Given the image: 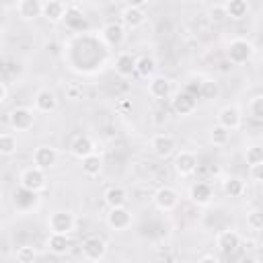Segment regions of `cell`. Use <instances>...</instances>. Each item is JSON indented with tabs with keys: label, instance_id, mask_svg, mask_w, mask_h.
Returning a JSON list of instances; mask_svg holds the SVG:
<instances>
[{
	"label": "cell",
	"instance_id": "6da1fadb",
	"mask_svg": "<svg viewBox=\"0 0 263 263\" xmlns=\"http://www.w3.org/2000/svg\"><path fill=\"white\" fill-rule=\"evenodd\" d=\"M253 55H255V45H253L249 39H245V37L232 39V41L228 43V47H226V58H228L234 66H242V64L251 62Z\"/></svg>",
	"mask_w": 263,
	"mask_h": 263
},
{
	"label": "cell",
	"instance_id": "7a4b0ae2",
	"mask_svg": "<svg viewBox=\"0 0 263 263\" xmlns=\"http://www.w3.org/2000/svg\"><path fill=\"white\" fill-rule=\"evenodd\" d=\"M47 230L60 234H72L76 230V216L68 210H55L47 216Z\"/></svg>",
	"mask_w": 263,
	"mask_h": 263
},
{
	"label": "cell",
	"instance_id": "3957f363",
	"mask_svg": "<svg viewBox=\"0 0 263 263\" xmlns=\"http://www.w3.org/2000/svg\"><path fill=\"white\" fill-rule=\"evenodd\" d=\"M45 173L47 171H43V168H39L35 164L33 166H27L18 175V185L25 187V189H31V191L39 193V191H43L47 187V175Z\"/></svg>",
	"mask_w": 263,
	"mask_h": 263
},
{
	"label": "cell",
	"instance_id": "277c9868",
	"mask_svg": "<svg viewBox=\"0 0 263 263\" xmlns=\"http://www.w3.org/2000/svg\"><path fill=\"white\" fill-rule=\"evenodd\" d=\"M107 240L103 238V236H99V234H90V236H86L84 240H82V245H80V251H82V257L86 259V261H92V263H97V261H103L105 257H107Z\"/></svg>",
	"mask_w": 263,
	"mask_h": 263
},
{
	"label": "cell",
	"instance_id": "5b68a950",
	"mask_svg": "<svg viewBox=\"0 0 263 263\" xmlns=\"http://www.w3.org/2000/svg\"><path fill=\"white\" fill-rule=\"evenodd\" d=\"M101 41L107 45V47H111V49H117V47H121L123 43H125V39H127V33H125V25L123 23H115V21H111V23H105L103 27H101Z\"/></svg>",
	"mask_w": 263,
	"mask_h": 263
},
{
	"label": "cell",
	"instance_id": "8992f818",
	"mask_svg": "<svg viewBox=\"0 0 263 263\" xmlns=\"http://www.w3.org/2000/svg\"><path fill=\"white\" fill-rule=\"evenodd\" d=\"M35 109L31 107H14L8 113V125L12 132H29L35 125Z\"/></svg>",
	"mask_w": 263,
	"mask_h": 263
},
{
	"label": "cell",
	"instance_id": "52a82bcc",
	"mask_svg": "<svg viewBox=\"0 0 263 263\" xmlns=\"http://www.w3.org/2000/svg\"><path fill=\"white\" fill-rule=\"evenodd\" d=\"M181 197H179V191L175 187H168V185H162L154 191L152 195V203L156 210L160 212H173L177 205H179Z\"/></svg>",
	"mask_w": 263,
	"mask_h": 263
},
{
	"label": "cell",
	"instance_id": "ba28073f",
	"mask_svg": "<svg viewBox=\"0 0 263 263\" xmlns=\"http://www.w3.org/2000/svg\"><path fill=\"white\" fill-rule=\"evenodd\" d=\"M240 242H242V238L236 230L226 228V230H220L216 234V249H218L220 255H226V257L234 255L240 249Z\"/></svg>",
	"mask_w": 263,
	"mask_h": 263
},
{
	"label": "cell",
	"instance_id": "9c48e42d",
	"mask_svg": "<svg viewBox=\"0 0 263 263\" xmlns=\"http://www.w3.org/2000/svg\"><path fill=\"white\" fill-rule=\"evenodd\" d=\"M197 154L193 150H179L173 160V168L179 177H191L197 171Z\"/></svg>",
	"mask_w": 263,
	"mask_h": 263
},
{
	"label": "cell",
	"instance_id": "30bf717a",
	"mask_svg": "<svg viewBox=\"0 0 263 263\" xmlns=\"http://www.w3.org/2000/svg\"><path fill=\"white\" fill-rule=\"evenodd\" d=\"M132 224H134V214H132V210H127L125 205L109 208V212H107V226H109L111 230L123 232V230H127Z\"/></svg>",
	"mask_w": 263,
	"mask_h": 263
},
{
	"label": "cell",
	"instance_id": "8fae6325",
	"mask_svg": "<svg viewBox=\"0 0 263 263\" xmlns=\"http://www.w3.org/2000/svg\"><path fill=\"white\" fill-rule=\"evenodd\" d=\"M150 150H152V154L156 156V158H168V156H173L175 154V150H177V140H175V136H171V134H156V136H152V140H150Z\"/></svg>",
	"mask_w": 263,
	"mask_h": 263
},
{
	"label": "cell",
	"instance_id": "7c38bea8",
	"mask_svg": "<svg viewBox=\"0 0 263 263\" xmlns=\"http://www.w3.org/2000/svg\"><path fill=\"white\" fill-rule=\"evenodd\" d=\"M187 197H189L191 203H195L199 208H205V205H210L214 201V187L210 183H205V181H197V183H193L189 187Z\"/></svg>",
	"mask_w": 263,
	"mask_h": 263
},
{
	"label": "cell",
	"instance_id": "4fadbf2b",
	"mask_svg": "<svg viewBox=\"0 0 263 263\" xmlns=\"http://www.w3.org/2000/svg\"><path fill=\"white\" fill-rule=\"evenodd\" d=\"M171 109L175 111V115L187 117V115H191V113L197 109V97L191 95V92H187V90H181V92H177V95L173 97Z\"/></svg>",
	"mask_w": 263,
	"mask_h": 263
},
{
	"label": "cell",
	"instance_id": "5bb4252c",
	"mask_svg": "<svg viewBox=\"0 0 263 263\" xmlns=\"http://www.w3.org/2000/svg\"><path fill=\"white\" fill-rule=\"evenodd\" d=\"M33 109L37 113H43V115H49L58 109V97L53 90L49 88H39L33 97Z\"/></svg>",
	"mask_w": 263,
	"mask_h": 263
},
{
	"label": "cell",
	"instance_id": "9a60e30c",
	"mask_svg": "<svg viewBox=\"0 0 263 263\" xmlns=\"http://www.w3.org/2000/svg\"><path fill=\"white\" fill-rule=\"evenodd\" d=\"M58 158H60V152L53 146H37L33 150V164L43 171L53 168L58 164Z\"/></svg>",
	"mask_w": 263,
	"mask_h": 263
},
{
	"label": "cell",
	"instance_id": "2e32d148",
	"mask_svg": "<svg viewBox=\"0 0 263 263\" xmlns=\"http://www.w3.org/2000/svg\"><path fill=\"white\" fill-rule=\"evenodd\" d=\"M92 152H97V144H95V140H92L90 136L80 134V136H74V138H72V142H70V154H72L74 158L82 160L84 156H88V154H92Z\"/></svg>",
	"mask_w": 263,
	"mask_h": 263
},
{
	"label": "cell",
	"instance_id": "e0dca14e",
	"mask_svg": "<svg viewBox=\"0 0 263 263\" xmlns=\"http://www.w3.org/2000/svg\"><path fill=\"white\" fill-rule=\"evenodd\" d=\"M171 92H173V82H171L166 76H156V74H154V76L148 80V95H150L152 99L164 101V99L171 97Z\"/></svg>",
	"mask_w": 263,
	"mask_h": 263
},
{
	"label": "cell",
	"instance_id": "ac0fdd59",
	"mask_svg": "<svg viewBox=\"0 0 263 263\" xmlns=\"http://www.w3.org/2000/svg\"><path fill=\"white\" fill-rule=\"evenodd\" d=\"M218 123L228 127L230 132L238 129L242 125V113L236 105H224L220 111H218Z\"/></svg>",
	"mask_w": 263,
	"mask_h": 263
},
{
	"label": "cell",
	"instance_id": "d6986e66",
	"mask_svg": "<svg viewBox=\"0 0 263 263\" xmlns=\"http://www.w3.org/2000/svg\"><path fill=\"white\" fill-rule=\"evenodd\" d=\"M45 247L49 253L62 257V255H68L72 251V238L70 234H60V232H49L47 240H45Z\"/></svg>",
	"mask_w": 263,
	"mask_h": 263
},
{
	"label": "cell",
	"instance_id": "ffe728a7",
	"mask_svg": "<svg viewBox=\"0 0 263 263\" xmlns=\"http://www.w3.org/2000/svg\"><path fill=\"white\" fill-rule=\"evenodd\" d=\"M136 62L138 58L129 51H119L115 62H113V68H115V74L121 76V78H127L132 74H136Z\"/></svg>",
	"mask_w": 263,
	"mask_h": 263
},
{
	"label": "cell",
	"instance_id": "44dd1931",
	"mask_svg": "<svg viewBox=\"0 0 263 263\" xmlns=\"http://www.w3.org/2000/svg\"><path fill=\"white\" fill-rule=\"evenodd\" d=\"M68 14V4L64 0H45L43 2V18L49 23H60Z\"/></svg>",
	"mask_w": 263,
	"mask_h": 263
},
{
	"label": "cell",
	"instance_id": "7402d4cb",
	"mask_svg": "<svg viewBox=\"0 0 263 263\" xmlns=\"http://www.w3.org/2000/svg\"><path fill=\"white\" fill-rule=\"evenodd\" d=\"M16 14L23 21H35V18L43 16V2L41 0H18Z\"/></svg>",
	"mask_w": 263,
	"mask_h": 263
},
{
	"label": "cell",
	"instance_id": "603a6c76",
	"mask_svg": "<svg viewBox=\"0 0 263 263\" xmlns=\"http://www.w3.org/2000/svg\"><path fill=\"white\" fill-rule=\"evenodd\" d=\"M119 18L127 29H138L146 23V12L144 8H138V6H123L119 12Z\"/></svg>",
	"mask_w": 263,
	"mask_h": 263
},
{
	"label": "cell",
	"instance_id": "cb8c5ba5",
	"mask_svg": "<svg viewBox=\"0 0 263 263\" xmlns=\"http://www.w3.org/2000/svg\"><path fill=\"white\" fill-rule=\"evenodd\" d=\"M103 199L107 203V208H119V205H125L127 199H129V193L123 185H109L103 193Z\"/></svg>",
	"mask_w": 263,
	"mask_h": 263
},
{
	"label": "cell",
	"instance_id": "d4e9b609",
	"mask_svg": "<svg viewBox=\"0 0 263 263\" xmlns=\"http://www.w3.org/2000/svg\"><path fill=\"white\" fill-rule=\"evenodd\" d=\"M80 166H82V173L86 177H99L103 173V156L92 152L80 160Z\"/></svg>",
	"mask_w": 263,
	"mask_h": 263
},
{
	"label": "cell",
	"instance_id": "484cf974",
	"mask_svg": "<svg viewBox=\"0 0 263 263\" xmlns=\"http://www.w3.org/2000/svg\"><path fill=\"white\" fill-rule=\"evenodd\" d=\"M222 191L228 195V197H242L245 195V191H247V183L240 179V177H226L224 181H222Z\"/></svg>",
	"mask_w": 263,
	"mask_h": 263
},
{
	"label": "cell",
	"instance_id": "4316f807",
	"mask_svg": "<svg viewBox=\"0 0 263 263\" xmlns=\"http://www.w3.org/2000/svg\"><path fill=\"white\" fill-rule=\"evenodd\" d=\"M224 10H226V16L232 18V21H240L249 14L251 6H249V0H228L224 4Z\"/></svg>",
	"mask_w": 263,
	"mask_h": 263
},
{
	"label": "cell",
	"instance_id": "83f0119b",
	"mask_svg": "<svg viewBox=\"0 0 263 263\" xmlns=\"http://www.w3.org/2000/svg\"><path fill=\"white\" fill-rule=\"evenodd\" d=\"M35 201H37V193L31 191V189H25V187H21V185H18V189H14V193H12V203H14L16 210H29V203L35 205Z\"/></svg>",
	"mask_w": 263,
	"mask_h": 263
},
{
	"label": "cell",
	"instance_id": "f1b7e54d",
	"mask_svg": "<svg viewBox=\"0 0 263 263\" xmlns=\"http://www.w3.org/2000/svg\"><path fill=\"white\" fill-rule=\"evenodd\" d=\"M230 129L228 127H224V125H220L218 121H216V125H212L210 127V134H208V140H210V144L212 146H216V148H222V146H226L228 142H230Z\"/></svg>",
	"mask_w": 263,
	"mask_h": 263
},
{
	"label": "cell",
	"instance_id": "f546056e",
	"mask_svg": "<svg viewBox=\"0 0 263 263\" xmlns=\"http://www.w3.org/2000/svg\"><path fill=\"white\" fill-rule=\"evenodd\" d=\"M156 72V60L148 53L144 55H138V62H136V74L142 76V78H152Z\"/></svg>",
	"mask_w": 263,
	"mask_h": 263
},
{
	"label": "cell",
	"instance_id": "4dcf8cb0",
	"mask_svg": "<svg viewBox=\"0 0 263 263\" xmlns=\"http://www.w3.org/2000/svg\"><path fill=\"white\" fill-rule=\"evenodd\" d=\"M0 154L6 158L16 154V136L14 134H10V132L0 134Z\"/></svg>",
	"mask_w": 263,
	"mask_h": 263
},
{
	"label": "cell",
	"instance_id": "1f68e13d",
	"mask_svg": "<svg viewBox=\"0 0 263 263\" xmlns=\"http://www.w3.org/2000/svg\"><path fill=\"white\" fill-rule=\"evenodd\" d=\"M218 95H220V84H218V80H214V78L201 80V88H199V97H201V99L212 101V99H216Z\"/></svg>",
	"mask_w": 263,
	"mask_h": 263
},
{
	"label": "cell",
	"instance_id": "d6a6232c",
	"mask_svg": "<svg viewBox=\"0 0 263 263\" xmlns=\"http://www.w3.org/2000/svg\"><path fill=\"white\" fill-rule=\"evenodd\" d=\"M247 226L255 232H263V208H253L247 212Z\"/></svg>",
	"mask_w": 263,
	"mask_h": 263
},
{
	"label": "cell",
	"instance_id": "836d02e7",
	"mask_svg": "<svg viewBox=\"0 0 263 263\" xmlns=\"http://www.w3.org/2000/svg\"><path fill=\"white\" fill-rule=\"evenodd\" d=\"M37 249L35 247H31V245H23V247H18L16 251H14V259L18 261V263H33V261H37Z\"/></svg>",
	"mask_w": 263,
	"mask_h": 263
},
{
	"label": "cell",
	"instance_id": "e575fe53",
	"mask_svg": "<svg viewBox=\"0 0 263 263\" xmlns=\"http://www.w3.org/2000/svg\"><path fill=\"white\" fill-rule=\"evenodd\" d=\"M245 160H247L249 166H251V164H257V162H263V146H259V144L247 146V150H245Z\"/></svg>",
	"mask_w": 263,
	"mask_h": 263
},
{
	"label": "cell",
	"instance_id": "d590c367",
	"mask_svg": "<svg viewBox=\"0 0 263 263\" xmlns=\"http://www.w3.org/2000/svg\"><path fill=\"white\" fill-rule=\"evenodd\" d=\"M249 115L257 121H263V95H255L249 101Z\"/></svg>",
	"mask_w": 263,
	"mask_h": 263
},
{
	"label": "cell",
	"instance_id": "8d00e7d4",
	"mask_svg": "<svg viewBox=\"0 0 263 263\" xmlns=\"http://www.w3.org/2000/svg\"><path fill=\"white\" fill-rule=\"evenodd\" d=\"M249 177H251L255 183H261V185H263V162L251 164V166H249Z\"/></svg>",
	"mask_w": 263,
	"mask_h": 263
},
{
	"label": "cell",
	"instance_id": "74e56055",
	"mask_svg": "<svg viewBox=\"0 0 263 263\" xmlns=\"http://www.w3.org/2000/svg\"><path fill=\"white\" fill-rule=\"evenodd\" d=\"M66 97H68L70 101H78V99L82 97V88H80L78 84H70V86L66 88Z\"/></svg>",
	"mask_w": 263,
	"mask_h": 263
},
{
	"label": "cell",
	"instance_id": "f35d334b",
	"mask_svg": "<svg viewBox=\"0 0 263 263\" xmlns=\"http://www.w3.org/2000/svg\"><path fill=\"white\" fill-rule=\"evenodd\" d=\"M199 88H201V80H191V82H187V84H185V88H183V90H187V92H191V95L199 97Z\"/></svg>",
	"mask_w": 263,
	"mask_h": 263
},
{
	"label": "cell",
	"instance_id": "ab89813d",
	"mask_svg": "<svg viewBox=\"0 0 263 263\" xmlns=\"http://www.w3.org/2000/svg\"><path fill=\"white\" fill-rule=\"evenodd\" d=\"M8 101V84L6 82H0V103L4 105Z\"/></svg>",
	"mask_w": 263,
	"mask_h": 263
},
{
	"label": "cell",
	"instance_id": "60d3db41",
	"mask_svg": "<svg viewBox=\"0 0 263 263\" xmlns=\"http://www.w3.org/2000/svg\"><path fill=\"white\" fill-rule=\"evenodd\" d=\"M123 2H125V6H138V8H144V6H148L150 0H123Z\"/></svg>",
	"mask_w": 263,
	"mask_h": 263
},
{
	"label": "cell",
	"instance_id": "b9f144b4",
	"mask_svg": "<svg viewBox=\"0 0 263 263\" xmlns=\"http://www.w3.org/2000/svg\"><path fill=\"white\" fill-rule=\"evenodd\" d=\"M226 16V10H224V6L222 8H212V18H216V21H222Z\"/></svg>",
	"mask_w": 263,
	"mask_h": 263
},
{
	"label": "cell",
	"instance_id": "7bdbcfd3",
	"mask_svg": "<svg viewBox=\"0 0 263 263\" xmlns=\"http://www.w3.org/2000/svg\"><path fill=\"white\" fill-rule=\"evenodd\" d=\"M199 261H214V263H216L218 259H216L214 255H203V257H199Z\"/></svg>",
	"mask_w": 263,
	"mask_h": 263
}]
</instances>
